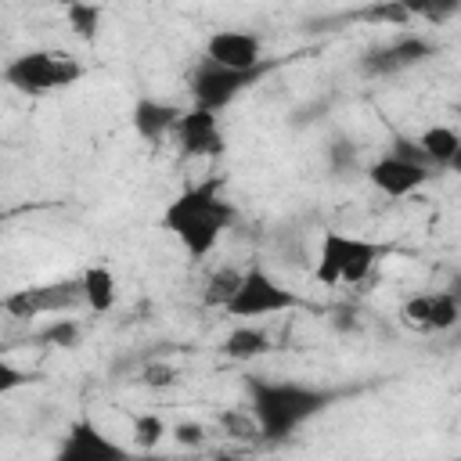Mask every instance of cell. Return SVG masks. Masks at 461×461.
Wrapping results in <instances>:
<instances>
[{"label": "cell", "instance_id": "obj_1", "mask_svg": "<svg viewBox=\"0 0 461 461\" xmlns=\"http://www.w3.org/2000/svg\"><path fill=\"white\" fill-rule=\"evenodd\" d=\"M230 223H234V205L220 194V180H202L180 191L162 212V227L184 245L191 259L209 256Z\"/></svg>", "mask_w": 461, "mask_h": 461}, {"label": "cell", "instance_id": "obj_2", "mask_svg": "<svg viewBox=\"0 0 461 461\" xmlns=\"http://www.w3.org/2000/svg\"><path fill=\"white\" fill-rule=\"evenodd\" d=\"M249 393H252L249 411L256 414V421L263 429V439H270V443L288 439L299 425H306L310 418H317L335 400V393L317 389V385H303V382H263V378H249Z\"/></svg>", "mask_w": 461, "mask_h": 461}, {"label": "cell", "instance_id": "obj_3", "mask_svg": "<svg viewBox=\"0 0 461 461\" xmlns=\"http://www.w3.org/2000/svg\"><path fill=\"white\" fill-rule=\"evenodd\" d=\"M389 252V245L357 238V234H342V230H324L321 234V252H317V281L321 285H357L364 281L375 263Z\"/></svg>", "mask_w": 461, "mask_h": 461}, {"label": "cell", "instance_id": "obj_4", "mask_svg": "<svg viewBox=\"0 0 461 461\" xmlns=\"http://www.w3.org/2000/svg\"><path fill=\"white\" fill-rule=\"evenodd\" d=\"M83 76L79 61L65 50H25L18 58H11L4 65V79L7 86H14L18 94L40 97L50 90H65Z\"/></svg>", "mask_w": 461, "mask_h": 461}, {"label": "cell", "instance_id": "obj_5", "mask_svg": "<svg viewBox=\"0 0 461 461\" xmlns=\"http://www.w3.org/2000/svg\"><path fill=\"white\" fill-rule=\"evenodd\" d=\"M303 299L285 288L281 281H274L263 267H249L241 274L238 292L230 295V303L223 306L227 317H270V313H285V310H299Z\"/></svg>", "mask_w": 461, "mask_h": 461}, {"label": "cell", "instance_id": "obj_6", "mask_svg": "<svg viewBox=\"0 0 461 461\" xmlns=\"http://www.w3.org/2000/svg\"><path fill=\"white\" fill-rule=\"evenodd\" d=\"M259 76H263V65H259V68H227V65H220V61H212V58H202L198 68L191 72V86H187V90H191L194 104L220 112V108H227L249 83H256Z\"/></svg>", "mask_w": 461, "mask_h": 461}, {"label": "cell", "instance_id": "obj_7", "mask_svg": "<svg viewBox=\"0 0 461 461\" xmlns=\"http://www.w3.org/2000/svg\"><path fill=\"white\" fill-rule=\"evenodd\" d=\"M83 303V281H54V285H32L4 295V310L11 317H43V313H61Z\"/></svg>", "mask_w": 461, "mask_h": 461}, {"label": "cell", "instance_id": "obj_8", "mask_svg": "<svg viewBox=\"0 0 461 461\" xmlns=\"http://www.w3.org/2000/svg\"><path fill=\"white\" fill-rule=\"evenodd\" d=\"M432 54H436V47H432L429 40L407 32V36H400V40H393V43H382V47L367 50V54L360 58V72H364V76H396V72H403V68H414V65L429 61Z\"/></svg>", "mask_w": 461, "mask_h": 461}, {"label": "cell", "instance_id": "obj_9", "mask_svg": "<svg viewBox=\"0 0 461 461\" xmlns=\"http://www.w3.org/2000/svg\"><path fill=\"white\" fill-rule=\"evenodd\" d=\"M176 144L187 158H216L223 155V133H220V122H216V112L212 108H187L176 122Z\"/></svg>", "mask_w": 461, "mask_h": 461}, {"label": "cell", "instance_id": "obj_10", "mask_svg": "<svg viewBox=\"0 0 461 461\" xmlns=\"http://www.w3.org/2000/svg\"><path fill=\"white\" fill-rule=\"evenodd\" d=\"M432 173H436V169L418 166V162H407V158H396V155L385 151L378 162H371L367 180H371V187L382 191L385 198H407V194H414Z\"/></svg>", "mask_w": 461, "mask_h": 461}, {"label": "cell", "instance_id": "obj_11", "mask_svg": "<svg viewBox=\"0 0 461 461\" xmlns=\"http://www.w3.org/2000/svg\"><path fill=\"white\" fill-rule=\"evenodd\" d=\"M461 317V299L447 288V292H421V295H411L403 303V321L421 328V331H447L454 328Z\"/></svg>", "mask_w": 461, "mask_h": 461}, {"label": "cell", "instance_id": "obj_12", "mask_svg": "<svg viewBox=\"0 0 461 461\" xmlns=\"http://www.w3.org/2000/svg\"><path fill=\"white\" fill-rule=\"evenodd\" d=\"M263 43L256 32H241V29H220L205 40V58L227 65V68H259Z\"/></svg>", "mask_w": 461, "mask_h": 461}, {"label": "cell", "instance_id": "obj_13", "mask_svg": "<svg viewBox=\"0 0 461 461\" xmlns=\"http://www.w3.org/2000/svg\"><path fill=\"white\" fill-rule=\"evenodd\" d=\"M61 461H101V457H122V447L108 439L90 418H79L68 425V436L58 450Z\"/></svg>", "mask_w": 461, "mask_h": 461}, {"label": "cell", "instance_id": "obj_14", "mask_svg": "<svg viewBox=\"0 0 461 461\" xmlns=\"http://www.w3.org/2000/svg\"><path fill=\"white\" fill-rule=\"evenodd\" d=\"M180 108L176 104H166V101H155V97H140L137 104H133V130H137V137H144V140H162L169 130H176V122H180Z\"/></svg>", "mask_w": 461, "mask_h": 461}, {"label": "cell", "instance_id": "obj_15", "mask_svg": "<svg viewBox=\"0 0 461 461\" xmlns=\"http://www.w3.org/2000/svg\"><path fill=\"white\" fill-rule=\"evenodd\" d=\"M79 281H83V303H86L94 313H108V310L115 306L119 288H115V274H112L104 263L86 267Z\"/></svg>", "mask_w": 461, "mask_h": 461}, {"label": "cell", "instance_id": "obj_16", "mask_svg": "<svg viewBox=\"0 0 461 461\" xmlns=\"http://www.w3.org/2000/svg\"><path fill=\"white\" fill-rule=\"evenodd\" d=\"M270 349V335L263 328H252V324H241L234 328L223 342H220V353L230 357V360H252V357H263Z\"/></svg>", "mask_w": 461, "mask_h": 461}, {"label": "cell", "instance_id": "obj_17", "mask_svg": "<svg viewBox=\"0 0 461 461\" xmlns=\"http://www.w3.org/2000/svg\"><path fill=\"white\" fill-rule=\"evenodd\" d=\"M418 140H421V148H425V155L432 158L436 169H447V162H450L454 151L461 148V137H457L450 126H429V130L418 133Z\"/></svg>", "mask_w": 461, "mask_h": 461}, {"label": "cell", "instance_id": "obj_18", "mask_svg": "<svg viewBox=\"0 0 461 461\" xmlns=\"http://www.w3.org/2000/svg\"><path fill=\"white\" fill-rule=\"evenodd\" d=\"M65 22H68V29H72L79 40L94 43L97 32H101V4H97V0L72 4V7H65Z\"/></svg>", "mask_w": 461, "mask_h": 461}, {"label": "cell", "instance_id": "obj_19", "mask_svg": "<svg viewBox=\"0 0 461 461\" xmlns=\"http://www.w3.org/2000/svg\"><path fill=\"white\" fill-rule=\"evenodd\" d=\"M241 274L245 270H234V267H223V270H216L212 277H209V285H205V306H227L230 303V295L238 292V285H241Z\"/></svg>", "mask_w": 461, "mask_h": 461}, {"label": "cell", "instance_id": "obj_20", "mask_svg": "<svg viewBox=\"0 0 461 461\" xmlns=\"http://www.w3.org/2000/svg\"><path fill=\"white\" fill-rule=\"evenodd\" d=\"M400 4L411 11V18H425L432 25H443L461 11V0H400Z\"/></svg>", "mask_w": 461, "mask_h": 461}, {"label": "cell", "instance_id": "obj_21", "mask_svg": "<svg viewBox=\"0 0 461 461\" xmlns=\"http://www.w3.org/2000/svg\"><path fill=\"white\" fill-rule=\"evenodd\" d=\"M40 342H47V346H61V349H72V346L79 342V324H76V321H68V317H54V321L40 331Z\"/></svg>", "mask_w": 461, "mask_h": 461}, {"label": "cell", "instance_id": "obj_22", "mask_svg": "<svg viewBox=\"0 0 461 461\" xmlns=\"http://www.w3.org/2000/svg\"><path fill=\"white\" fill-rule=\"evenodd\" d=\"M162 436H166V421H162L158 414H140V418H133V439H137V447L151 450Z\"/></svg>", "mask_w": 461, "mask_h": 461}, {"label": "cell", "instance_id": "obj_23", "mask_svg": "<svg viewBox=\"0 0 461 461\" xmlns=\"http://www.w3.org/2000/svg\"><path fill=\"white\" fill-rule=\"evenodd\" d=\"M389 155H396V158H407V162H418V166H429V169H436V166H432V158L425 155V148H421V140H418V137H403V133H396V137L389 140Z\"/></svg>", "mask_w": 461, "mask_h": 461}, {"label": "cell", "instance_id": "obj_24", "mask_svg": "<svg viewBox=\"0 0 461 461\" xmlns=\"http://www.w3.org/2000/svg\"><path fill=\"white\" fill-rule=\"evenodd\" d=\"M364 18H378V22H393V25H403V22L411 18V11H407L400 0H385V4H378V7H371V11H364Z\"/></svg>", "mask_w": 461, "mask_h": 461}, {"label": "cell", "instance_id": "obj_25", "mask_svg": "<svg viewBox=\"0 0 461 461\" xmlns=\"http://www.w3.org/2000/svg\"><path fill=\"white\" fill-rule=\"evenodd\" d=\"M29 382H36V375H29V371L14 367L11 360H0V393H11V389L29 385Z\"/></svg>", "mask_w": 461, "mask_h": 461}, {"label": "cell", "instance_id": "obj_26", "mask_svg": "<svg viewBox=\"0 0 461 461\" xmlns=\"http://www.w3.org/2000/svg\"><path fill=\"white\" fill-rule=\"evenodd\" d=\"M144 385H151V389L176 385V367H169V364H148L144 367Z\"/></svg>", "mask_w": 461, "mask_h": 461}, {"label": "cell", "instance_id": "obj_27", "mask_svg": "<svg viewBox=\"0 0 461 461\" xmlns=\"http://www.w3.org/2000/svg\"><path fill=\"white\" fill-rule=\"evenodd\" d=\"M173 439L184 443V447H202V443H205V429L194 425V421H184V425L173 429Z\"/></svg>", "mask_w": 461, "mask_h": 461}, {"label": "cell", "instance_id": "obj_28", "mask_svg": "<svg viewBox=\"0 0 461 461\" xmlns=\"http://www.w3.org/2000/svg\"><path fill=\"white\" fill-rule=\"evenodd\" d=\"M353 162H357V148L349 140H335L331 144V166H335V173H342V166L349 169Z\"/></svg>", "mask_w": 461, "mask_h": 461}, {"label": "cell", "instance_id": "obj_29", "mask_svg": "<svg viewBox=\"0 0 461 461\" xmlns=\"http://www.w3.org/2000/svg\"><path fill=\"white\" fill-rule=\"evenodd\" d=\"M447 169H450V173H457V176H461V148H457V151H454V158H450V162H447Z\"/></svg>", "mask_w": 461, "mask_h": 461}, {"label": "cell", "instance_id": "obj_30", "mask_svg": "<svg viewBox=\"0 0 461 461\" xmlns=\"http://www.w3.org/2000/svg\"><path fill=\"white\" fill-rule=\"evenodd\" d=\"M450 292H454V295H457V299H461V274H457V277H454V285H450Z\"/></svg>", "mask_w": 461, "mask_h": 461}, {"label": "cell", "instance_id": "obj_31", "mask_svg": "<svg viewBox=\"0 0 461 461\" xmlns=\"http://www.w3.org/2000/svg\"><path fill=\"white\" fill-rule=\"evenodd\" d=\"M50 4H58V7H72V4H83V0H50Z\"/></svg>", "mask_w": 461, "mask_h": 461}]
</instances>
